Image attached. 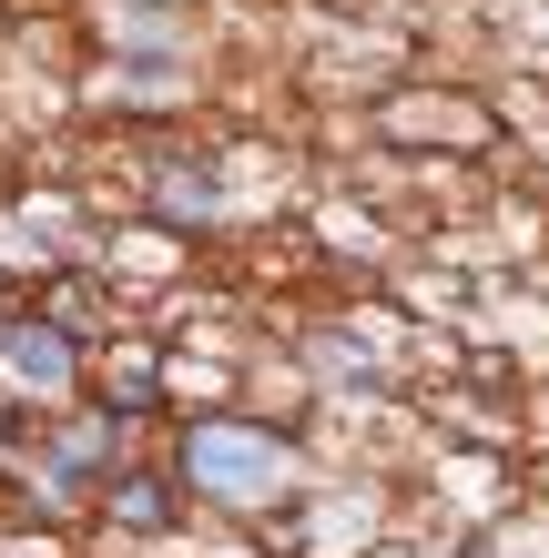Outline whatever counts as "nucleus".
<instances>
[{"mask_svg": "<svg viewBox=\"0 0 549 558\" xmlns=\"http://www.w3.org/2000/svg\"><path fill=\"white\" fill-rule=\"evenodd\" d=\"M275 468H285L275 437H244V426H193V477L224 487V498H265Z\"/></svg>", "mask_w": 549, "mask_h": 558, "instance_id": "nucleus-1", "label": "nucleus"}, {"mask_svg": "<svg viewBox=\"0 0 549 558\" xmlns=\"http://www.w3.org/2000/svg\"><path fill=\"white\" fill-rule=\"evenodd\" d=\"M0 366L31 376V386H61V376H72V345H61L51 325H0Z\"/></svg>", "mask_w": 549, "mask_h": 558, "instance_id": "nucleus-2", "label": "nucleus"}, {"mask_svg": "<svg viewBox=\"0 0 549 558\" xmlns=\"http://www.w3.org/2000/svg\"><path fill=\"white\" fill-rule=\"evenodd\" d=\"M112 518H133V529H164V518H174V487H164V477H122V487H112Z\"/></svg>", "mask_w": 549, "mask_h": 558, "instance_id": "nucleus-3", "label": "nucleus"}, {"mask_svg": "<svg viewBox=\"0 0 549 558\" xmlns=\"http://www.w3.org/2000/svg\"><path fill=\"white\" fill-rule=\"evenodd\" d=\"M122 416H133V407H153V355H122V397H112Z\"/></svg>", "mask_w": 549, "mask_h": 558, "instance_id": "nucleus-4", "label": "nucleus"}]
</instances>
